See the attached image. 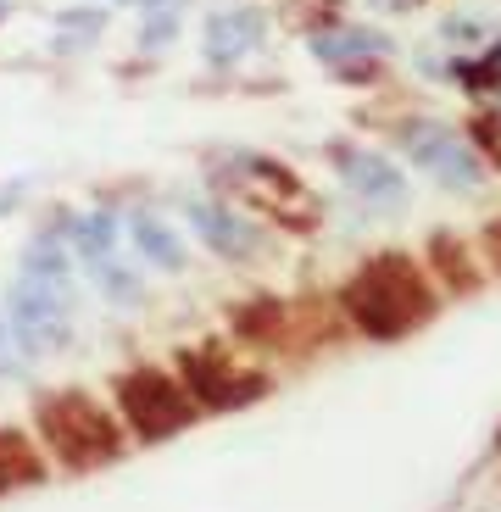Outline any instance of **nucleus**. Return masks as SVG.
I'll return each mask as SVG.
<instances>
[{
    "mask_svg": "<svg viewBox=\"0 0 501 512\" xmlns=\"http://www.w3.org/2000/svg\"><path fill=\"white\" fill-rule=\"evenodd\" d=\"M334 301H340V312H346L368 340H401V334H412L418 323L435 318V307H440L429 273L418 268L407 251H385V256H373V262H362V268L340 284Z\"/></svg>",
    "mask_w": 501,
    "mask_h": 512,
    "instance_id": "obj_1",
    "label": "nucleus"
},
{
    "mask_svg": "<svg viewBox=\"0 0 501 512\" xmlns=\"http://www.w3.org/2000/svg\"><path fill=\"white\" fill-rule=\"evenodd\" d=\"M34 429L45 440L62 468L73 474H90V468H106V462L123 457V423L90 396V390H51V396L34 401Z\"/></svg>",
    "mask_w": 501,
    "mask_h": 512,
    "instance_id": "obj_2",
    "label": "nucleus"
},
{
    "mask_svg": "<svg viewBox=\"0 0 501 512\" xmlns=\"http://www.w3.org/2000/svg\"><path fill=\"white\" fill-rule=\"evenodd\" d=\"M218 179H223V190H229L240 206H251V212H262V218L284 223V229L307 234V229H318V218H323L318 195H312L284 162H273V156L234 151L229 167H218Z\"/></svg>",
    "mask_w": 501,
    "mask_h": 512,
    "instance_id": "obj_3",
    "label": "nucleus"
},
{
    "mask_svg": "<svg viewBox=\"0 0 501 512\" xmlns=\"http://www.w3.org/2000/svg\"><path fill=\"white\" fill-rule=\"evenodd\" d=\"M117 412L129 423V435H140V440H173L179 429H190V423L201 418L195 396L162 368L123 373V379H117Z\"/></svg>",
    "mask_w": 501,
    "mask_h": 512,
    "instance_id": "obj_4",
    "label": "nucleus"
},
{
    "mask_svg": "<svg viewBox=\"0 0 501 512\" xmlns=\"http://www.w3.org/2000/svg\"><path fill=\"white\" fill-rule=\"evenodd\" d=\"M179 384L195 396L201 412H229V407H251L268 396V373H251L229 357L223 346H201L179 357Z\"/></svg>",
    "mask_w": 501,
    "mask_h": 512,
    "instance_id": "obj_5",
    "label": "nucleus"
},
{
    "mask_svg": "<svg viewBox=\"0 0 501 512\" xmlns=\"http://www.w3.org/2000/svg\"><path fill=\"white\" fill-rule=\"evenodd\" d=\"M6 323H12L17 346L28 357H45V351H67L73 346V301L45 284H28L17 279L6 290Z\"/></svg>",
    "mask_w": 501,
    "mask_h": 512,
    "instance_id": "obj_6",
    "label": "nucleus"
},
{
    "mask_svg": "<svg viewBox=\"0 0 501 512\" xmlns=\"http://www.w3.org/2000/svg\"><path fill=\"white\" fill-rule=\"evenodd\" d=\"M401 145H407L412 156H418V167H429L440 184H451V190H474L479 179H485V167H479V156L463 145V134L446 123H429V117H412V123L396 128Z\"/></svg>",
    "mask_w": 501,
    "mask_h": 512,
    "instance_id": "obj_7",
    "label": "nucleus"
},
{
    "mask_svg": "<svg viewBox=\"0 0 501 512\" xmlns=\"http://www.w3.org/2000/svg\"><path fill=\"white\" fill-rule=\"evenodd\" d=\"M184 218H190L195 240H201L212 256H223V262H251V256H262V229L245 218V212H234V206L190 201L184 206Z\"/></svg>",
    "mask_w": 501,
    "mask_h": 512,
    "instance_id": "obj_8",
    "label": "nucleus"
},
{
    "mask_svg": "<svg viewBox=\"0 0 501 512\" xmlns=\"http://www.w3.org/2000/svg\"><path fill=\"white\" fill-rule=\"evenodd\" d=\"M334 156H340V179H346L373 212H396V206L407 201V179H401V167H390L385 156L357 151V145H340Z\"/></svg>",
    "mask_w": 501,
    "mask_h": 512,
    "instance_id": "obj_9",
    "label": "nucleus"
},
{
    "mask_svg": "<svg viewBox=\"0 0 501 512\" xmlns=\"http://www.w3.org/2000/svg\"><path fill=\"white\" fill-rule=\"evenodd\" d=\"M262 12L257 6H229V12H218L212 23H206V62H218V67H234L240 56H251L262 45Z\"/></svg>",
    "mask_w": 501,
    "mask_h": 512,
    "instance_id": "obj_10",
    "label": "nucleus"
},
{
    "mask_svg": "<svg viewBox=\"0 0 501 512\" xmlns=\"http://www.w3.org/2000/svg\"><path fill=\"white\" fill-rule=\"evenodd\" d=\"M129 240H134V251L151 262V268H162V273H179L190 256H184V240L173 229H167L156 212H134L129 218Z\"/></svg>",
    "mask_w": 501,
    "mask_h": 512,
    "instance_id": "obj_11",
    "label": "nucleus"
},
{
    "mask_svg": "<svg viewBox=\"0 0 501 512\" xmlns=\"http://www.w3.org/2000/svg\"><path fill=\"white\" fill-rule=\"evenodd\" d=\"M45 479V451L23 429H0V490H23Z\"/></svg>",
    "mask_w": 501,
    "mask_h": 512,
    "instance_id": "obj_12",
    "label": "nucleus"
},
{
    "mask_svg": "<svg viewBox=\"0 0 501 512\" xmlns=\"http://www.w3.org/2000/svg\"><path fill=\"white\" fill-rule=\"evenodd\" d=\"M17 279H28V284H45V290L67 295V301L78 295V279H73V256L62 251V240H34V245H28V256H23V273H17Z\"/></svg>",
    "mask_w": 501,
    "mask_h": 512,
    "instance_id": "obj_13",
    "label": "nucleus"
},
{
    "mask_svg": "<svg viewBox=\"0 0 501 512\" xmlns=\"http://www.w3.org/2000/svg\"><path fill=\"white\" fill-rule=\"evenodd\" d=\"M284 323H290V307H284L279 295H257L251 307H234V334H240L245 346H268V340H279Z\"/></svg>",
    "mask_w": 501,
    "mask_h": 512,
    "instance_id": "obj_14",
    "label": "nucleus"
},
{
    "mask_svg": "<svg viewBox=\"0 0 501 512\" xmlns=\"http://www.w3.org/2000/svg\"><path fill=\"white\" fill-rule=\"evenodd\" d=\"M84 268H90V279L106 290V301H117V307H140V273L123 262L117 251H106V256H84Z\"/></svg>",
    "mask_w": 501,
    "mask_h": 512,
    "instance_id": "obj_15",
    "label": "nucleus"
},
{
    "mask_svg": "<svg viewBox=\"0 0 501 512\" xmlns=\"http://www.w3.org/2000/svg\"><path fill=\"white\" fill-rule=\"evenodd\" d=\"M435 268L446 273V284H451V290H474V284H479V273L468 268V251H463L457 240H446V234L435 240Z\"/></svg>",
    "mask_w": 501,
    "mask_h": 512,
    "instance_id": "obj_16",
    "label": "nucleus"
},
{
    "mask_svg": "<svg viewBox=\"0 0 501 512\" xmlns=\"http://www.w3.org/2000/svg\"><path fill=\"white\" fill-rule=\"evenodd\" d=\"M28 351L17 346V334H12V323H6V312H0V379H17V373H28Z\"/></svg>",
    "mask_w": 501,
    "mask_h": 512,
    "instance_id": "obj_17",
    "label": "nucleus"
},
{
    "mask_svg": "<svg viewBox=\"0 0 501 512\" xmlns=\"http://www.w3.org/2000/svg\"><path fill=\"white\" fill-rule=\"evenodd\" d=\"M479 245H485V256H490V268L501 273V218H496V223H485V234H479Z\"/></svg>",
    "mask_w": 501,
    "mask_h": 512,
    "instance_id": "obj_18",
    "label": "nucleus"
},
{
    "mask_svg": "<svg viewBox=\"0 0 501 512\" xmlns=\"http://www.w3.org/2000/svg\"><path fill=\"white\" fill-rule=\"evenodd\" d=\"M479 140L496 151V162H501V117H479Z\"/></svg>",
    "mask_w": 501,
    "mask_h": 512,
    "instance_id": "obj_19",
    "label": "nucleus"
}]
</instances>
